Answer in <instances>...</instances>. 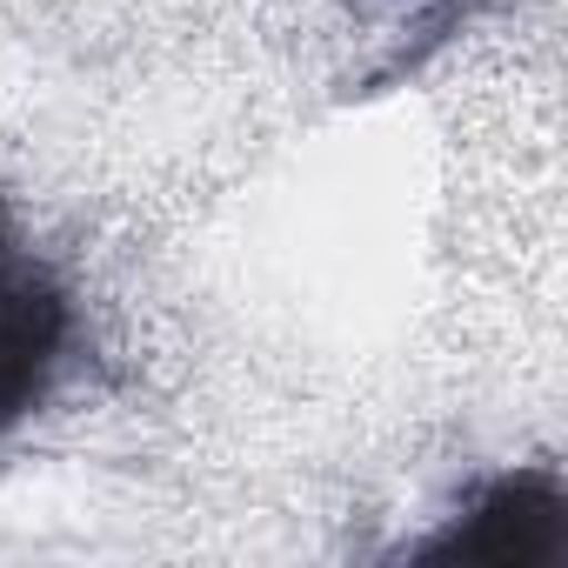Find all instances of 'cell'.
I'll use <instances>...</instances> for the list:
<instances>
[{"label": "cell", "mask_w": 568, "mask_h": 568, "mask_svg": "<svg viewBox=\"0 0 568 568\" xmlns=\"http://www.w3.org/2000/svg\"><path fill=\"white\" fill-rule=\"evenodd\" d=\"M74 295L61 274L21 241L8 201H0V435H14L61 382L74 355Z\"/></svg>", "instance_id": "obj_1"}, {"label": "cell", "mask_w": 568, "mask_h": 568, "mask_svg": "<svg viewBox=\"0 0 568 568\" xmlns=\"http://www.w3.org/2000/svg\"><path fill=\"white\" fill-rule=\"evenodd\" d=\"M568 541V495L555 468H515L481 481L442 535L415 548V561H488V568H541Z\"/></svg>", "instance_id": "obj_2"}]
</instances>
